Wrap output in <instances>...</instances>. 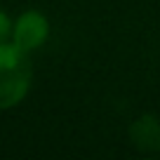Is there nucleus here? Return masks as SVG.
I'll return each mask as SVG.
<instances>
[{
    "mask_svg": "<svg viewBox=\"0 0 160 160\" xmlns=\"http://www.w3.org/2000/svg\"><path fill=\"white\" fill-rule=\"evenodd\" d=\"M50 33H52V24H50L45 12L24 10L14 17L10 42H14L26 54H33L40 47H45V42L50 40Z\"/></svg>",
    "mask_w": 160,
    "mask_h": 160,
    "instance_id": "2",
    "label": "nucleus"
},
{
    "mask_svg": "<svg viewBox=\"0 0 160 160\" xmlns=\"http://www.w3.org/2000/svg\"><path fill=\"white\" fill-rule=\"evenodd\" d=\"M12 24H14V19L5 10H0V42H7L12 38Z\"/></svg>",
    "mask_w": 160,
    "mask_h": 160,
    "instance_id": "4",
    "label": "nucleus"
},
{
    "mask_svg": "<svg viewBox=\"0 0 160 160\" xmlns=\"http://www.w3.org/2000/svg\"><path fill=\"white\" fill-rule=\"evenodd\" d=\"M33 85L31 54L14 45L0 42V111L17 108L28 97Z\"/></svg>",
    "mask_w": 160,
    "mask_h": 160,
    "instance_id": "1",
    "label": "nucleus"
},
{
    "mask_svg": "<svg viewBox=\"0 0 160 160\" xmlns=\"http://www.w3.org/2000/svg\"><path fill=\"white\" fill-rule=\"evenodd\" d=\"M127 139L141 153H155L160 151V115L144 113L132 120L127 127Z\"/></svg>",
    "mask_w": 160,
    "mask_h": 160,
    "instance_id": "3",
    "label": "nucleus"
}]
</instances>
